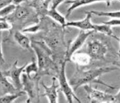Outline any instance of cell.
Instances as JSON below:
<instances>
[{
  "label": "cell",
  "instance_id": "28",
  "mask_svg": "<svg viewBox=\"0 0 120 103\" xmlns=\"http://www.w3.org/2000/svg\"><path fill=\"white\" fill-rule=\"evenodd\" d=\"M29 103V101L27 100L26 101V102H23V103Z\"/></svg>",
  "mask_w": 120,
  "mask_h": 103
},
{
  "label": "cell",
  "instance_id": "23",
  "mask_svg": "<svg viewBox=\"0 0 120 103\" xmlns=\"http://www.w3.org/2000/svg\"><path fill=\"white\" fill-rule=\"evenodd\" d=\"M12 28V25L5 18H0V31L10 30Z\"/></svg>",
  "mask_w": 120,
  "mask_h": 103
},
{
  "label": "cell",
  "instance_id": "5",
  "mask_svg": "<svg viewBox=\"0 0 120 103\" xmlns=\"http://www.w3.org/2000/svg\"><path fill=\"white\" fill-rule=\"evenodd\" d=\"M94 32L93 31H88L86 32H85V31H80L77 38L68 46L65 53L64 61L66 63L70 61L72 55L83 46L87 38Z\"/></svg>",
  "mask_w": 120,
  "mask_h": 103
},
{
  "label": "cell",
  "instance_id": "7",
  "mask_svg": "<svg viewBox=\"0 0 120 103\" xmlns=\"http://www.w3.org/2000/svg\"><path fill=\"white\" fill-rule=\"evenodd\" d=\"M18 61H15L12 64L10 68L3 72V75L7 78H9L12 80V84L19 91L22 90V83L21 76L24 70L26 64H24L22 67H18Z\"/></svg>",
  "mask_w": 120,
  "mask_h": 103
},
{
  "label": "cell",
  "instance_id": "13",
  "mask_svg": "<svg viewBox=\"0 0 120 103\" xmlns=\"http://www.w3.org/2000/svg\"><path fill=\"white\" fill-rule=\"evenodd\" d=\"M105 2L106 3L107 6H109L110 4V2L109 1H102V0H68V1H65L64 3L66 4H71L70 7L68 8L67 13L65 16V18H69L70 14L72 13L74 10H75L77 8L80 7H82L84 5H87L90 4L100 3V2Z\"/></svg>",
  "mask_w": 120,
  "mask_h": 103
},
{
  "label": "cell",
  "instance_id": "15",
  "mask_svg": "<svg viewBox=\"0 0 120 103\" xmlns=\"http://www.w3.org/2000/svg\"><path fill=\"white\" fill-rule=\"evenodd\" d=\"M25 2L27 3V6L35 10L37 15L43 16L46 15L51 1H25Z\"/></svg>",
  "mask_w": 120,
  "mask_h": 103
},
{
  "label": "cell",
  "instance_id": "20",
  "mask_svg": "<svg viewBox=\"0 0 120 103\" xmlns=\"http://www.w3.org/2000/svg\"><path fill=\"white\" fill-rule=\"evenodd\" d=\"M94 31L102 33L105 34L107 36L112 37L113 32L112 30L111 26H107L106 24H94Z\"/></svg>",
  "mask_w": 120,
  "mask_h": 103
},
{
  "label": "cell",
  "instance_id": "24",
  "mask_svg": "<svg viewBox=\"0 0 120 103\" xmlns=\"http://www.w3.org/2000/svg\"><path fill=\"white\" fill-rule=\"evenodd\" d=\"M102 23L103 24H106L109 26H120V20L117 18H113L107 21H103Z\"/></svg>",
  "mask_w": 120,
  "mask_h": 103
},
{
  "label": "cell",
  "instance_id": "12",
  "mask_svg": "<svg viewBox=\"0 0 120 103\" xmlns=\"http://www.w3.org/2000/svg\"><path fill=\"white\" fill-rule=\"evenodd\" d=\"M57 78H52V84L50 86H47L43 82H41V85L45 89V92L43 96H45L48 99L49 103H58V88L59 85L56 84Z\"/></svg>",
  "mask_w": 120,
  "mask_h": 103
},
{
  "label": "cell",
  "instance_id": "22",
  "mask_svg": "<svg viewBox=\"0 0 120 103\" xmlns=\"http://www.w3.org/2000/svg\"><path fill=\"white\" fill-rule=\"evenodd\" d=\"M16 7V5L11 3L7 5V7H3L0 10V18H5L13 13Z\"/></svg>",
  "mask_w": 120,
  "mask_h": 103
},
{
  "label": "cell",
  "instance_id": "9",
  "mask_svg": "<svg viewBox=\"0 0 120 103\" xmlns=\"http://www.w3.org/2000/svg\"><path fill=\"white\" fill-rule=\"evenodd\" d=\"M107 51L106 45L100 41L93 40L88 44L87 53L91 59H102L106 55Z\"/></svg>",
  "mask_w": 120,
  "mask_h": 103
},
{
  "label": "cell",
  "instance_id": "25",
  "mask_svg": "<svg viewBox=\"0 0 120 103\" xmlns=\"http://www.w3.org/2000/svg\"><path fill=\"white\" fill-rule=\"evenodd\" d=\"M5 63V60L4 58L2 48V31H0V64L3 65Z\"/></svg>",
  "mask_w": 120,
  "mask_h": 103
},
{
  "label": "cell",
  "instance_id": "4",
  "mask_svg": "<svg viewBox=\"0 0 120 103\" xmlns=\"http://www.w3.org/2000/svg\"><path fill=\"white\" fill-rule=\"evenodd\" d=\"M84 89L87 94L88 98L92 102L120 103L119 92L116 95H112L93 88L90 85H84Z\"/></svg>",
  "mask_w": 120,
  "mask_h": 103
},
{
  "label": "cell",
  "instance_id": "19",
  "mask_svg": "<svg viewBox=\"0 0 120 103\" xmlns=\"http://www.w3.org/2000/svg\"><path fill=\"white\" fill-rule=\"evenodd\" d=\"M24 92L21 90L18 92L14 94L0 96V103H12L18 98L26 95Z\"/></svg>",
  "mask_w": 120,
  "mask_h": 103
},
{
  "label": "cell",
  "instance_id": "18",
  "mask_svg": "<svg viewBox=\"0 0 120 103\" xmlns=\"http://www.w3.org/2000/svg\"><path fill=\"white\" fill-rule=\"evenodd\" d=\"M24 71H25L26 75L29 78H40L39 76L38 65L34 60H33L31 63L29 64H26Z\"/></svg>",
  "mask_w": 120,
  "mask_h": 103
},
{
  "label": "cell",
  "instance_id": "21",
  "mask_svg": "<svg viewBox=\"0 0 120 103\" xmlns=\"http://www.w3.org/2000/svg\"><path fill=\"white\" fill-rule=\"evenodd\" d=\"M92 14L98 16H107L111 18H115L117 19H120V11H113V12H104V11H90Z\"/></svg>",
  "mask_w": 120,
  "mask_h": 103
},
{
  "label": "cell",
  "instance_id": "16",
  "mask_svg": "<svg viewBox=\"0 0 120 103\" xmlns=\"http://www.w3.org/2000/svg\"><path fill=\"white\" fill-rule=\"evenodd\" d=\"M14 39L22 48L30 52H34L30 40L28 37L23 34L22 32L20 31H16L14 33Z\"/></svg>",
  "mask_w": 120,
  "mask_h": 103
},
{
  "label": "cell",
  "instance_id": "10",
  "mask_svg": "<svg viewBox=\"0 0 120 103\" xmlns=\"http://www.w3.org/2000/svg\"><path fill=\"white\" fill-rule=\"evenodd\" d=\"M64 2H65V1H63V0L51 1V6L50 9L48 10L46 14V15L49 16L55 21L57 22L58 23L60 24L63 27H65V25L66 24V18L62 14H61L57 11V8L58 7V5Z\"/></svg>",
  "mask_w": 120,
  "mask_h": 103
},
{
  "label": "cell",
  "instance_id": "27",
  "mask_svg": "<svg viewBox=\"0 0 120 103\" xmlns=\"http://www.w3.org/2000/svg\"><path fill=\"white\" fill-rule=\"evenodd\" d=\"M100 103V102H92V101H91V103Z\"/></svg>",
  "mask_w": 120,
  "mask_h": 103
},
{
  "label": "cell",
  "instance_id": "6",
  "mask_svg": "<svg viewBox=\"0 0 120 103\" xmlns=\"http://www.w3.org/2000/svg\"><path fill=\"white\" fill-rule=\"evenodd\" d=\"M40 79V77L29 78L25 73L22 75V90L28 95V100L31 102L36 96L39 97L38 81Z\"/></svg>",
  "mask_w": 120,
  "mask_h": 103
},
{
  "label": "cell",
  "instance_id": "11",
  "mask_svg": "<svg viewBox=\"0 0 120 103\" xmlns=\"http://www.w3.org/2000/svg\"><path fill=\"white\" fill-rule=\"evenodd\" d=\"M86 16L82 20L74 21L66 23V26H70L79 29L82 31H94V24L91 22V18L92 14L90 12H86Z\"/></svg>",
  "mask_w": 120,
  "mask_h": 103
},
{
  "label": "cell",
  "instance_id": "14",
  "mask_svg": "<svg viewBox=\"0 0 120 103\" xmlns=\"http://www.w3.org/2000/svg\"><path fill=\"white\" fill-rule=\"evenodd\" d=\"M19 92L20 91L16 89L11 82H9L0 69V96L14 94Z\"/></svg>",
  "mask_w": 120,
  "mask_h": 103
},
{
  "label": "cell",
  "instance_id": "1",
  "mask_svg": "<svg viewBox=\"0 0 120 103\" xmlns=\"http://www.w3.org/2000/svg\"><path fill=\"white\" fill-rule=\"evenodd\" d=\"M116 67H99L86 70H82L77 68L76 73L74 74L69 81L70 86L73 88L74 91H76L80 86L85 85H88L90 83H96L106 86L112 89H114L112 86L105 84L102 80L98 79L101 76L105 74L117 70Z\"/></svg>",
  "mask_w": 120,
  "mask_h": 103
},
{
  "label": "cell",
  "instance_id": "2",
  "mask_svg": "<svg viewBox=\"0 0 120 103\" xmlns=\"http://www.w3.org/2000/svg\"><path fill=\"white\" fill-rule=\"evenodd\" d=\"M31 47L37 55L39 77L49 75L51 70L58 71L51 57V51L47 47L41 42L33 41L31 42Z\"/></svg>",
  "mask_w": 120,
  "mask_h": 103
},
{
  "label": "cell",
  "instance_id": "8",
  "mask_svg": "<svg viewBox=\"0 0 120 103\" xmlns=\"http://www.w3.org/2000/svg\"><path fill=\"white\" fill-rule=\"evenodd\" d=\"M31 7L28 6L21 4L16 5V9L13 13L5 18V19L10 23H11V22L22 23L28 22L29 18L32 13V11L34 10L33 9L31 10Z\"/></svg>",
  "mask_w": 120,
  "mask_h": 103
},
{
  "label": "cell",
  "instance_id": "29",
  "mask_svg": "<svg viewBox=\"0 0 120 103\" xmlns=\"http://www.w3.org/2000/svg\"><path fill=\"white\" fill-rule=\"evenodd\" d=\"M28 101H29V103H32L31 102H30V101H29V100H28Z\"/></svg>",
  "mask_w": 120,
  "mask_h": 103
},
{
  "label": "cell",
  "instance_id": "3",
  "mask_svg": "<svg viewBox=\"0 0 120 103\" xmlns=\"http://www.w3.org/2000/svg\"><path fill=\"white\" fill-rule=\"evenodd\" d=\"M66 61L64 60L62 62L60 69L58 70L57 73V78L59 83V86H60L59 90L65 95L68 103H73V98L77 100L78 103H82L74 94L73 88L67 81L66 76Z\"/></svg>",
  "mask_w": 120,
  "mask_h": 103
},
{
  "label": "cell",
  "instance_id": "26",
  "mask_svg": "<svg viewBox=\"0 0 120 103\" xmlns=\"http://www.w3.org/2000/svg\"><path fill=\"white\" fill-rule=\"evenodd\" d=\"M11 0H0V10L12 3Z\"/></svg>",
  "mask_w": 120,
  "mask_h": 103
},
{
  "label": "cell",
  "instance_id": "17",
  "mask_svg": "<svg viewBox=\"0 0 120 103\" xmlns=\"http://www.w3.org/2000/svg\"><path fill=\"white\" fill-rule=\"evenodd\" d=\"M91 58L87 53L77 52L72 55L70 60L73 61L76 65L81 66H87L90 64Z\"/></svg>",
  "mask_w": 120,
  "mask_h": 103
}]
</instances>
